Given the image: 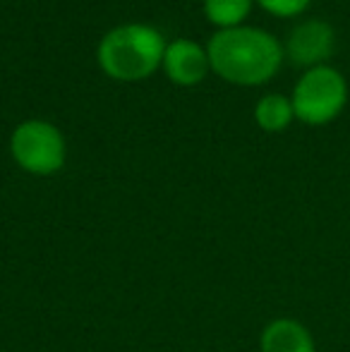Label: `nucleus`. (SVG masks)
<instances>
[{
    "label": "nucleus",
    "instance_id": "obj_1",
    "mask_svg": "<svg viewBox=\"0 0 350 352\" xmlns=\"http://www.w3.org/2000/svg\"><path fill=\"white\" fill-rule=\"evenodd\" d=\"M211 72L240 87H259L278 74L285 60L283 43L259 27L219 29L206 46Z\"/></svg>",
    "mask_w": 350,
    "mask_h": 352
},
{
    "label": "nucleus",
    "instance_id": "obj_6",
    "mask_svg": "<svg viewBox=\"0 0 350 352\" xmlns=\"http://www.w3.org/2000/svg\"><path fill=\"white\" fill-rule=\"evenodd\" d=\"M161 67L168 74L171 82L180 84V87L199 84L206 77V72L211 70L206 48H201L199 43L190 41V38H175L173 43H168Z\"/></svg>",
    "mask_w": 350,
    "mask_h": 352
},
{
    "label": "nucleus",
    "instance_id": "obj_5",
    "mask_svg": "<svg viewBox=\"0 0 350 352\" xmlns=\"http://www.w3.org/2000/svg\"><path fill=\"white\" fill-rule=\"evenodd\" d=\"M333 48H336V32L331 24L324 19H307L288 34L283 51L293 65L312 70V67L327 65Z\"/></svg>",
    "mask_w": 350,
    "mask_h": 352
},
{
    "label": "nucleus",
    "instance_id": "obj_2",
    "mask_svg": "<svg viewBox=\"0 0 350 352\" xmlns=\"http://www.w3.org/2000/svg\"><path fill=\"white\" fill-rule=\"evenodd\" d=\"M168 43L159 29L149 24H120L103 34L98 43V65L113 79L137 82L146 79L164 65V53Z\"/></svg>",
    "mask_w": 350,
    "mask_h": 352
},
{
    "label": "nucleus",
    "instance_id": "obj_9",
    "mask_svg": "<svg viewBox=\"0 0 350 352\" xmlns=\"http://www.w3.org/2000/svg\"><path fill=\"white\" fill-rule=\"evenodd\" d=\"M254 0H204V14L219 29L243 27Z\"/></svg>",
    "mask_w": 350,
    "mask_h": 352
},
{
    "label": "nucleus",
    "instance_id": "obj_4",
    "mask_svg": "<svg viewBox=\"0 0 350 352\" xmlns=\"http://www.w3.org/2000/svg\"><path fill=\"white\" fill-rule=\"evenodd\" d=\"M10 151L17 166L32 175H53L65 166V140L46 120H24L14 127Z\"/></svg>",
    "mask_w": 350,
    "mask_h": 352
},
{
    "label": "nucleus",
    "instance_id": "obj_8",
    "mask_svg": "<svg viewBox=\"0 0 350 352\" xmlns=\"http://www.w3.org/2000/svg\"><path fill=\"white\" fill-rule=\"evenodd\" d=\"M254 120L264 132H283L295 120L293 103L283 94H266L254 106Z\"/></svg>",
    "mask_w": 350,
    "mask_h": 352
},
{
    "label": "nucleus",
    "instance_id": "obj_7",
    "mask_svg": "<svg viewBox=\"0 0 350 352\" xmlns=\"http://www.w3.org/2000/svg\"><path fill=\"white\" fill-rule=\"evenodd\" d=\"M262 352H317L314 338L300 321L276 319L262 331Z\"/></svg>",
    "mask_w": 350,
    "mask_h": 352
},
{
    "label": "nucleus",
    "instance_id": "obj_3",
    "mask_svg": "<svg viewBox=\"0 0 350 352\" xmlns=\"http://www.w3.org/2000/svg\"><path fill=\"white\" fill-rule=\"evenodd\" d=\"M295 118L305 125H329L343 113L348 103V82L336 67L319 65L305 70L293 89Z\"/></svg>",
    "mask_w": 350,
    "mask_h": 352
},
{
    "label": "nucleus",
    "instance_id": "obj_10",
    "mask_svg": "<svg viewBox=\"0 0 350 352\" xmlns=\"http://www.w3.org/2000/svg\"><path fill=\"white\" fill-rule=\"evenodd\" d=\"M257 3L274 17H295L303 14L312 5V0H257Z\"/></svg>",
    "mask_w": 350,
    "mask_h": 352
}]
</instances>
